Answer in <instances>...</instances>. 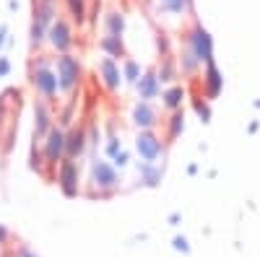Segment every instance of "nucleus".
<instances>
[{
  "mask_svg": "<svg viewBox=\"0 0 260 257\" xmlns=\"http://www.w3.org/2000/svg\"><path fill=\"white\" fill-rule=\"evenodd\" d=\"M71 6H73L76 18H81V16H83V3H81V0H71Z\"/></svg>",
  "mask_w": 260,
  "mask_h": 257,
  "instance_id": "f257e3e1",
  "label": "nucleus"
}]
</instances>
